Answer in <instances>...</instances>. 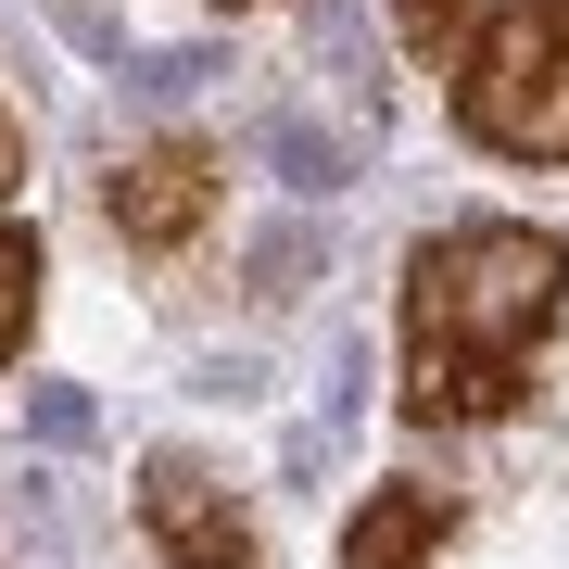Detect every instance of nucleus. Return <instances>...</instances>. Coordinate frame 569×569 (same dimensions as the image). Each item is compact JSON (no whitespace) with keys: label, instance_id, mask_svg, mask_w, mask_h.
<instances>
[{"label":"nucleus","instance_id":"obj_1","mask_svg":"<svg viewBox=\"0 0 569 569\" xmlns=\"http://www.w3.org/2000/svg\"><path fill=\"white\" fill-rule=\"evenodd\" d=\"M557 317H569V241L557 228L443 216L406 253V380H392L406 430H493V418H519Z\"/></svg>","mask_w":569,"mask_h":569},{"label":"nucleus","instance_id":"obj_2","mask_svg":"<svg viewBox=\"0 0 569 569\" xmlns=\"http://www.w3.org/2000/svg\"><path fill=\"white\" fill-rule=\"evenodd\" d=\"M443 63H456V127L481 152L569 164V0H493Z\"/></svg>","mask_w":569,"mask_h":569},{"label":"nucleus","instance_id":"obj_3","mask_svg":"<svg viewBox=\"0 0 569 569\" xmlns=\"http://www.w3.org/2000/svg\"><path fill=\"white\" fill-rule=\"evenodd\" d=\"M216 203H228V164H216V140H190V127L114 152V178H102V216H114L127 253H190L216 228Z\"/></svg>","mask_w":569,"mask_h":569},{"label":"nucleus","instance_id":"obj_4","mask_svg":"<svg viewBox=\"0 0 569 569\" xmlns=\"http://www.w3.org/2000/svg\"><path fill=\"white\" fill-rule=\"evenodd\" d=\"M140 545L152 569H266L253 519L228 507V481L203 456H140Z\"/></svg>","mask_w":569,"mask_h":569},{"label":"nucleus","instance_id":"obj_5","mask_svg":"<svg viewBox=\"0 0 569 569\" xmlns=\"http://www.w3.org/2000/svg\"><path fill=\"white\" fill-rule=\"evenodd\" d=\"M443 545H456V493L443 481H380L342 519V569H430Z\"/></svg>","mask_w":569,"mask_h":569},{"label":"nucleus","instance_id":"obj_6","mask_svg":"<svg viewBox=\"0 0 569 569\" xmlns=\"http://www.w3.org/2000/svg\"><path fill=\"white\" fill-rule=\"evenodd\" d=\"M392 26H406V51H418V63H443V51L468 39V0H392Z\"/></svg>","mask_w":569,"mask_h":569},{"label":"nucleus","instance_id":"obj_7","mask_svg":"<svg viewBox=\"0 0 569 569\" xmlns=\"http://www.w3.org/2000/svg\"><path fill=\"white\" fill-rule=\"evenodd\" d=\"M13 203H26V127L0 114V216H13Z\"/></svg>","mask_w":569,"mask_h":569}]
</instances>
